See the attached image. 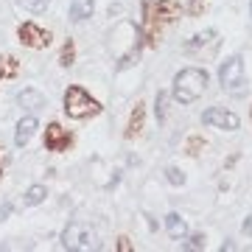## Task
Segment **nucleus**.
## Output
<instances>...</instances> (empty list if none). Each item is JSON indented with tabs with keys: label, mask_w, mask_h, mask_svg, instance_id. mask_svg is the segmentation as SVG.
I'll return each instance as SVG.
<instances>
[{
	"label": "nucleus",
	"mask_w": 252,
	"mask_h": 252,
	"mask_svg": "<svg viewBox=\"0 0 252 252\" xmlns=\"http://www.w3.org/2000/svg\"><path fill=\"white\" fill-rule=\"evenodd\" d=\"M9 213H11V205L6 202V205L0 207V221H6V216H9Z\"/></svg>",
	"instance_id": "nucleus-25"
},
{
	"label": "nucleus",
	"mask_w": 252,
	"mask_h": 252,
	"mask_svg": "<svg viewBox=\"0 0 252 252\" xmlns=\"http://www.w3.org/2000/svg\"><path fill=\"white\" fill-rule=\"evenodd\" d=\"M182 250H188V252H190V250H205V235H202V233H193L188 241L182 244Z\"/></svg>",
	"instance_id": "nucleus-20"
},
{
	"label": "nucleus",
	"mask_w": 252,
	"mask_h": 252,
	"mask_svg": "<svg viewBox=\"0 0 252 252\" xmlns=\"http://www.w3.org/2000/svg\"><path fill=\"white\" fill-rule=\"evenodd\" d=\"M101 112V104L93 98L90 93L79 87V84H73L64 90V115L73 118V121H84V118H93Z\"/></svg>",
	"instance_id": "nucleus-3"
},
{
	"label": "nucleus",
	"mask_w": 252,
	"mask_h": 252,
	"mask_svg": "<svg viewBox=\"0 0 252 252\" xmlns=\"http://www.w3.org/2000/svg\"><path fill=\"white\" fill-rule=\"evenodd\" d=\"M202 124L205 126H213V129H221V132H235L241 126V118L230 112L224 107H207L202 112Z\"/></svg>",
	"instance_id": "nucleus-6"
},
{
	"label": "nucleus",
	"mask_w": 252,
	"mask_h": 252,
	"mask_svg": "<svg viewBox=\"0 0 252 252\" xmlns=\"http://www.w3.org/2000/svg\"><path fill=\"white\" fill-rule=\"evenodd\" d=\"M219 84H221V90H224V93H233V95H238V93L247 87L244 59L238 54L230 56L227 62H221V67H219Z\"/></svg>",
	"instance_id": "nucleus-4"
},
{
	"label": "nucleus",
	"mask_w": 252,
	"mask_h": 252,
	"mask_svg": "<svg viewBox=\"0 0 252 252\" xmlns=\"http://www.w3.org/2000/svg\"><path fill=\"white\" fill-rule=\"evenodd\" d=\"M250 14H252V0H250Z\"/></svg>",
	"instance_id": "nucleus-27"
},
{
	"label": "nucleus",
	"mask_w": 252,
	"mask_h": 252,
	"mask_svg": "<svg viewBox=\"0 0 252 252\" xmlns=\"http://www.w3.org/2000/svg\"><path fill=\"white\" fill-rule=\"evenodd\" d=\"M73 62H76V42L73 39H64L62 51H59V64L62 67H70Z\"/></svg>",
	"instance_id": "nucleus-16"
},
{
	"label": "nucleus",
	"mask_w": 252,
	"mask_h": 252,
	"mask_svg": "<svg viewBox=\"0 0 252 252\" xmlns=\"http://www.w3.org/2000/svg\"><path fill=\"white\" fill-rule=\"evenodd\" d=\"M20 73V62L14 56H0V79H14Z\"/></svg>",
	"instance_id": "nucleus-15"
},
{
	"label": "nucleus",
	"mask_w": 252,
	"mask_h": 252,
	"mask_svg": "<svg viewBox=\"0 0 252 252\" xmlns=\"http://www.w3.org/2000/svg\"><path fill=\"white\" fill-rule=\"evenodd\" d=\"M36 129H39V121H36L34 115H26L17 124V129H14V146H20V149H23V146H26L28 140L36 135Z\"/></svg>",
	"instance_id": "nucleus-9"
},
{
	"label": "nucleus",
	"mask_w": 252,
	"mask_h": 252,
	"mask_svg": "<svg viewBox=\"0 0 252 252\" xmlns=\"http://www.w3.org/2000/svg\"><path fill=\"white\" fill-rule=\"evenodd\" d=\"M165 101H168V93H157V107H154V112H157V121H165Z\"/></svg>",
	"instance_id": "nucleus-22"
},
{
	"label": "nucleus",
	"mask_w": 252,
	"mask_h": 252,
	"mask_svg": "<svg viewBox=\"0 0 252 252\" xmlns=\"http://www.w3.org/2000/svg\"><path fill=\"white\" fill-rule=\"evenodd\" d=\"M0 177H3V171H0Z\"/></svg>",
	"instance_id": "nucleus-28"
},
{
	"label": "nucleus",
	"mask_w": 252,
	"mask_h": 252,
	"mask_svg": "<svg viewBox=\"0 0 252 252\" xmlns=\"http://www.w3.org/2000/svg\"><path fill=\"white\" fill-rule=\"evenodd\" d=\"M17 104H20L23 109H28V112H36V109H45V107H48V98H45L39 90L28 87V90H23V93L17 95Z\"/></svg>",
	"instance_id": "nucleus-10"
},
{
	"label": "nucleus",
	"mask_w": 252,
	"mask_h": 252,
	"mask_svg": "<svg viewBox=\"0 0 252 252\" xmlns=\"http://www.w3.org/2000/svg\"><path fill=\"white\" fill-rule=\"evenodd\" d=\"M70 143H73V135L67 129H62L56 121L45 126V149L48 152H67Z\"/></svg>",
	"instance_id": "nucleus-8"
},
{
	"label": "nucleus",
	"mask_w": 252,
	"mask_h": 252,
	"mask_svg": "<svg viewBox=\"0 0 252 252\" xmlns=\"http://www.w3.org/2000/svg\"><path fill=\"white\" fill-rule=\"evenodd\" d=\"M244 233L252 235V219H247V221H244Z\"/></svg>",
	"instance_id": "nucleus-26"
},
{
	"label": "nucleus",
	"mask_w": 252,
	"mask_h": 252,
	"mask_svg": "<svg viewBox=\"0 0 252 252\" xmlns=\"http://www.w3.org/2000/svg\"><path fill=\"white\" fill-rule=\"evenodd\" d=\"M143 121H146V104H143V101H137L135 109H132V115H129L126 132H124L126 140H132V137H137L140 132H143Z\"/></svg>",
	"instance_id": "nucleus-11"
},
{
	"label": "nucleus",
	"mask_w": 252,
	"mask_h": 252,
	"mask_svg": "<svg viewBox=\"0 0 252 252\" xmlns=\"http://www.w3.org/2000/svg\"><path fill=\"white\" fill-rule=\"evenodd\" d=\"M207 81H210V76H207L205 67H185V70H180L177 76H174V98L180 101V104H193L196 98H202V93L207 90Z\"/></svg>",
	"instance_id": "nucleus-1"
},
{
	"label": "nucleus",
	"mask_w": 252,
	"mask_h": 252,
	"mask_svg": "<svg viewBox=\"0 0 252 252\" xmlns=\"http://www.w3.org/2000/svg\"><path fill=\"white\" fill-rule=\"evenodd\" d=\"M62 247H64V250H76V252L95 250V230L87 227V224H81V221H73V224L64 227Z\"/></svg>",
	"instance_id": "nucleus-5"
},
{
	"label": "nucleus",
	"mask_w": 252,
	"mask_h": 252,
	"mask_svg": "<svg viewBox=\"0 0 252 252\" xmlns=\"http://www.w3.org/2000/svg\"><path fill=\"white\" fill-rule=\"evenodd\" d=\"M165 177H168L171 185H185V174H182L177 165H168V168H165Z\"/></svg>",
	"instance_id": "nucleus-21"
},
{
	"label": "nucleus",
	"mask_w": 252,
	"mask_h": 252,
	"mask_svg": "<svg viewBox=\"0 0 252 252\" xmlns=\"http://www.w3.org/2000/svg\"><path fill=\"white\" fill-rule=\"evenodd\" d=\"M216 39V31H202V34H193L188 42V51H193V48H202V45H210Z\"/></svg>",
	"instance_id": "nucleus-18"
},
{
	"label": "nucleus",
	"mask_w": 252,
	"mask_h": 252,
	"mask_svg": "<svg viewBox=\"0 0 252 252\" xmlns=\"http://www.w3.org/2000/svg\"><path fill=\"white\" fill-rule=\"evenodd\" d=\"M17 36H20V42L26 48H31V51H42V48L51 45V31H45V28H39L36 23H20L17 28Z\"/></svg>",
	"instance_id": "nucleus-7"
},
{
	"label": "nucleus",
	"mask_w": 252,
	"mask_h": 252,
	"mask_svg": "<svg viewBox=\"0 0 252 252\" xmlns=\"http://www.w3.org/2000/svg\"><path fill=\"white\" fill-rule=\"evenodd\" d=\"M95 11V0H70V20L73 23H84L87 17H93Z\"/></svg>",
	"instance_id": "nucleus-12"
},
{
	"label": "nucleus",
	"mask_w": 252,
	"mask_h": 252,
	"mask_svg": "<svg viewBox=\"0 0 252 252\" xmlns=\"http://www.w3.org/2000/svg\"><path fill=\"white\" fill-rule=\"evenodd\" d=\"M202 9H205V0H193V6H190V14L196 17V14H199Z\"/></svg>",
	"instance_id": "nucleus-24"
},
{
	"label": "nucleus",
	"mask_w": 252,
	"mask_h": 252,
	"mask_svg": "<svg viewBox=\"0 0 252 252\" xmlns=\"http://www.w3.org/2000/svg\"><path fill=\"white\" fill-rule=\"evenodd\" d=\"M118 252H132V241H129V238H126V235H121V238H118Z\"/></svg>",
	"instance_id": "nucleus-23"
},
{
	"label": "nucleus",
	"mask_w": 252,
	"mask_h": 252,
	"mask_svg": "<svg viewBox=\"0 0 252 252\" xmlns=\"http://www.w3.org/2000/svg\"><path fill=\"white\" fill-rule=\"evenodd\" d=\"M182 14L180 3L177 0H157V3H146V42L154 45L157 39V28L160 26H168Z\"/></svg>",
	"instance_id": "nucleus-2"
},
{
	"label": "nucleus",
	"mask_w": 252,
	"mask_h": 252,
	"mask_svg": "<svg viewBox=\"0 0 252 252\" xmlns=\"http://www.w3.org/2000/svg\"><path fill=\"white\" fill-rule=\"evenodd\" d=\"M20 9H26V11H31V14H42V11L51 6V0H14Z\"/></svg>",
	"instance_id": "nucleus-17"
},
{
	"label": "nucleus",
	"mask_w": 252,
	"mask_h": 252,
	"mask_svg": "<svg viewBox=\"0 0 252 252\" xmlns=\"http://www.w3.org/2000/svg\"><path fill=\"white\" fill-rule=\"evenodd\" d=\"M48 196V188L45 185H31V188L23 193V205L26 207H36V205H42Z\"/></svg>",
	"instance_id": "nucleus-14"
},
{
	"label": "nucleus",
	"mask_w": 252,
	"mask_h": 252,
	"mask_svg": "<svg viewBox=\"0 0 252 252\" xmlns=\"http://www.w3.org/2000/svg\"><path fill=\"white\" fill-rule=\"evenodd\" d=\"M165 230H168V235H171L174 241H182L188 235V224H185V219L180 213H168L165 216Z\"/></svg>",
	"instance_id": "nucleus-13"
},
{
	"label": "nucleus",
	"mask_w": 252,
	"mask_h": 252,
	"mask_svg": "<svg viewBox=\"0 0 252 252\" xmlns=\"http://www.w3.org/2000/svg\"><path fill=\"white\" fill-rule=\"evenodd\" d=\"M205 146L207 143H205V137H202V135H190L188 137V154H190V157H199Z\"/></svg>",
	"instance_id": "nucleus-19"
}]
</instances>
